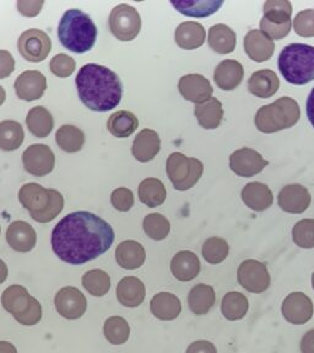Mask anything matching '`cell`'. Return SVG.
Segmentation results:
<instances>
[{"label": "cell", "instance_id": "40", "mask_svg": "<svg viewBox=\"0 0 314 353\" xmlns=\"http://www.w3.org/2000/svg\"><path fill=\"white\" fill-rule=\"evenodd\" d=\"M23 140L25 132L19 121H0V150L15 151L21 146Z\"/></svg>", "mask_w": 314, "mask_h": 353}, {"label": "cell", "instance_id": "21", "mask_svg": "<svg viewBox=\"0 0 314 353\" xmlns=\"http://www.w3.org/2000/svg\"><path fill=\"white\" fill-rule=\"evenodd\" d=\"M161 139L159 134L151 129H144L134 139L132 154L135 160L146 163L154 160L156 154L160 152Z\"/></svg>", "mask_w": 314, "mask_h": 353}, {"label": "cell", "instance_id": "32", "mask_svg": "<svg viewBox=\"0 0 314 353\" xmlns=\"http://www.w3.org/2000/svg\"><path fill=\"white\" fill-rule=\"evenodd\" d=\"M177 11L190 17H208L224 6V0H171Z\"/></svg>", "mask_w": 314, "mask_h": 353}, {"label": "cell", "instance_id": "55", "mask_svg": "<svg viewBox=\"0 0 314 353\" xmlns=\"http://www.w3.org/2000/svg\"><path fill=\"white\" fill-rule=\"evenodd\" d=\"M0 353H17V350L10 342L0 341Z\"/></svg>", "mask_w": 314, "mask_h": 353}, {"label": "cell", "instance_id": "4", "mask_svg": "<svg viewBox=\"0 0 314 353\" xmlns=\"http://www.w3.org/2000/svg\"><path fill=\"white\" fill-rule=\"evenodd\" d=\"M19 200L32 220L48 223L64 209V198L58 190L47 189L37 183H28L19 190Z\"/></svg>", "mask_w": 314, "mask_h": 353}, {"label": "cell", "instance_id": "57", "mask_svg": "<svg viewBox=\"0 0 314 353\" xmlns=\"http://www.w3.org/2000/svg\"><path fill=\"white\" fill-rule=\"evenodd\" d=\"M6 92L3 86H0V105L6 102Z\"/></svg>", "mask_w": 314, "mask_h": 353}, {"label": "cell", "instance_id": "41", "mask_svg": "<svg viewBox=\"0 0 314 353\" xmlns=\"http://www.w3.org/2000/svg\"><path fill=\"white\" fill-rule=\"evenodd\" d=\"M83 286L94 297H104L110 290V277L106 271L94 269L85 272Z\"/></svg>", "mask_w": 314, "mask_h": 353}, {"label": "cell", "instance_id": "48", "mask_svg": "<svg viewBox=\"0 0 314 353\" xmlns=\"http://www.w3.org/2000/svg\"><path fill=\"white\" fill-rule=\"evenodd\" d=\"M110 203L118 211L127 212L134 206V194L128 188H118L110 195Z\"/></svg>", "mask_w": 314, "mask_h": 353}, {"label": "cell", "instance_id": "16", "mask_svg": "<svg viewBox=\"0 0 314 353\" xmlns=\"http://www.w3.org/2000/svg\"><path fill=\"white\" fill-rule=\"evenodd\" d=\"M178 90L183 99L195 105L204 103L213 97L214 92V88L209 80L199 74H188L181 77L178 83Z\"/></svg>", "mask_w": 314, "mask_h": 353}, {"label": "cell", "instance_id": "44", "mask_svg": "<svg viewBox=\"0 0 314 353\" xmlns=\"http://www.w3.org/2000/svg\"><path fill=\"white\" fill-rule=\"evenodd\" d=\"M228 243L219 237L208 238L203 244L202 254L209 264H220L228 256Z\"/></svg>", "mask_w": 314, "mask_h": 353}, {"label": "cell", "instance_id": "12", "mask_svg": "<svg viewBox=\"0 0 314 353\" xmlns=\"http://www.w3.org/2000/svg\"><path fill=\"white\" fill-rule=\"evenodd\" d=\"M22 163L25 171L30 174L44 176L53 171L55 156L50 146L44 143H35L23 151Z\"/></svg>", "mask_w": 314, "mask_h": 353}, {"label": "cell", "instance_id": "35", "mask_svg": "<svg viewBox=\"0 0 314 353\" xmlns=\"http://www.w3.org/2000/svg\"><path fill=\"white\" fill-rule=\"evenodd\" d=\"M26 125L33 137L43 139L47 138L53 130L55 121L50 110L42 105H37L28 110Z\"/></svg>", "mask_w": 314, "mask_h": 353}, {"label": "cell", "instance_id": "26", "mask_svg": "<svg viewBox=\"0 0 314 353\" xmlns=\"http://www.w3.org/2000/svg\"><path fill=\"white\" fill-rule=\"evenodd\" d=\"M279 88L280 80L273 70H258L249 77V92L258 99H271L279 91Z\"/></svg>", "mask_w": 314, "mask_h": 353}, {"label": "cell", "instance_id": "24", "mask_svg": "<svg viewBox=\"0 0 314 353\" xmlns=\"http://www.w3.org/2000/svg\"><path fill=\"white\" fill-rule=\"evenodd\" d=\"M241 196L246 206L257 212L269 209L274 201L271 188L260 182L248 183L243 188Z\"/></svg>", "mask_w": 314, "mask_h": 353}, {"label": "cell", "instance_id": "56", "mask_svg": "<svg viewBox=\"0 0 314 353\" xmlns=\"http://www.w3.org/2000/svg\"><path fill=\"white\" fill-rule=\"evenodd\" d=\"M8 272H9V270H8L6 261L0 259V285L8 279Z\"/></svg>", "mask_w": 314, "mask_h": 353}, {"label": "cell", "instance_id": "43", "mask_svg": "<svg viewBox=\"0 0 314 353\" xmlns=\"http://www.w3.org/2000/svg\"><path fill=\"white\" fill-rule=\"evenodd\" d=\"M144 232L154 241H162L171 231V223L161 214H150L143 221Z\"/></svg>", "mask_w": 314, "mask_h": 353}, {"label": "cell", "instance_id": "1", "mask_svg": "<svg viewBox=\"0 0 314 353\" xmlns=\"http://www.w3.org/2000/svg\"><path fill=\"white\" fill-rule=\"evenodd\" d=\"M115 237L113 228L104 219L88 211H77L55 225L50 243L61 261L83 265L105 254Z\"/></svg>", "mask_w": 314, "mask_h": 353}, {"label": "cell", "instance_id": "42", "mask_svg": "<svg viewBox=\"0 0 314 353\" xmlns=\"http://www.w3.org/2000/svg\"><path fill=\"white\" fill-rule=\"evenodd\" d=\"M104 334L107 341L112 345H123L130 335V326L121 316H110L105 321Z\"/></svg>", "mask_w": 314, "mask_h": 353}, {"label": "cell", "instance_id": "45", "mask_svg": "<svg viewBox=\"0 0 314 353\" xmlns=\"http://www.w3.org/2000/svg\"><path fill=\"white\" fill-rule=\"evenodd\" d=\"M293 239L300 248H314V220L304 219L298 221L293 228Z\"/></svg>", "mask_w": 314, "mask_h": 353}, {"label": "cell", "instance_id": "5", "mask_svg": "<svg viewBox=\"0 0 314 353\" xmlns=\"http://www.w3.org/2000/svg\"><path fill=\"white\" fill-rule=\"evenodd\" d=\"M279 70L287 83L306 85L314 80V47L309 44L291 43L284 47L279 55Z\"/></svg>", "mask_w": 314, "mask_h": 353}, {"label": "cell", "instance_id": "51", "mask_svg": "<svg viewBox=\"0 0 314 353\" xmlns=\"http://www.w3.org/2000/svg\"><path fill=\"white\" fill-rule=\"evenodd\" d=\"M15 70V59L8 50H0V79L10 77Z\"/></svg>", "mask_w": 314, "mask_h": 353}, {"label": "cell", "instance_id": "8", "mask_svg": "<svg viewBox=\"0 0 314 353\" xmlns=\"http://www.w3.org/2000/svg\"><path fill=\"white\" fill-rule=\"evenodd\" d=\"M264 15L260 20V31L271 39H282L288 36L293 21V6L288 0H268Z\"/></svg>", "mask_w": 314, "mask_h": 353}, {"label": "cell", "instance_id": "23", "mask_svg": "<svg viewBox=\"0 0 314 353\" xmlns=\"http://www.w3.org/2000/svg\"><path fill=\"white\" fill-rule=\"evenodd\" d=\"M244 77L243 65L237 61L226 59L216 66L214 81L224 91H232L242 83Z\"/></svg>", "mask_w": 314, "mask_h": 353}, {"label": "cell", "instance_id": "2", "mask_svg": "<svg viewBox=\"0 0 314 353\" xmlns=\"http://www.w3.org/2000/svg\"><path fill=\"white\" fill-rule=\"evenodd\" d=\"M77 94L88 110L108 112L121 103L123 85L121 79L107 66L86 64L77 79Z\"/></svg>", "mask_w": 314, "mask_h": 353}, {"label": "cell", "instance_id": "29", "mask_svg": "<svg viewBox=\"0 0 314 353\" xmlns=\"http://www.w3.org/2000/svg\"><path fill=\"white\" fill-rule=\"evenodd\" d=\"M32 298L25 287L12 285L8 287L1 294V304L6 312H9L14 318H17L28 310L32 302Z\"/></svg>", "mask_w": 314, "mask_h": 353}, {"label": "cell", "instance_id": "59", "mask_svg": "<svg viewBox=\"0 0 314 353\" xmlns=\"http://www.w3.org/2000/svg\"><path fill=\"white\" fill-rule=\"evenodd\" d=\"M0 232H1V227H0Z\"/></svg>", "mask_w": 314, "mask_h": 353}, {"label": "cell", "instance_id": "49", "mask_svg": "<svg viewBox=\"0 0 314 353\" xmlns=\"http://www.w3.org/2000/svg\"><path fill=\"white\" fill-rule=\"evenodd\" d=\"M41 319H42V305L35 297L32 298V302L30 304L28 310L23 314L15 318L17 323L25 326L36 325L39 324Z\"/></svg>", "mask_w": 314, "mask_h": 353}, {"label": "cell", "instance_id": "30", "mask_svg": "<svg viewBox=\"0 0 314 353\" xmlns=\"http://www.w3.org/2000/svg\"><path fill=\"white\" fill-rule=\"evenodd\" d=\"M146 259V252L140 243L135 241H124L116 248V260L118 265L127 269L135 270L143 266Z\"/></svg>", "mask_w": 314, "mask_h": 353}, {"label": "cell", "instance_id": "37", "mask_svg": "<svg viewBox=\"0 0 314 353\" xmlns=\"http://www.w3.org/2000/svg\"><path fill=\"white\" fill-rule=\"evenodd\" d=\"M248 298L243 293L232 291L222 298L221 313L230 321L243 319L248 313Z\"/></svg>", "mask_w": 314, "mask_h": 353}, {"label": "cell", "instance_id": "28", "mask_svg": "<svg viewBox=\"0 0 314 353\" xmlns=\"http://www.w3.org/2000/svg\"><path fill=\"white\" fill-rule=\"evenodd\" d=\"M205 39L204 26L199 22H183L175 31V41L182 50H197L204 44Z\"/></svg>", "mask_w": 314, "mask_h": 353}, {"label": "cell", "instance_id": "17", "mask_svg": "<svg viewBox=\"0 0 314 353\" xmlns=\"http://www.w3.org/2000/svg\"><path fill=\"white\" fill-rule=\"evenodd\" d=\"M14 88L19 99L32 102L43 96L47 88V79L42 72L28 70L17 77Z\"/></svg>", "mask_w": 314, "mask_h": 353}, {"label": "cell", "instance_id": "14", "mask_svg": "<svg viewBox=\"0 0 314 353\" xmlns=\"http://www.w3.org/2000/svg\"><path fill=\"white\" fill-rule=\"evenodd\" d=\"M282 313L290 324L304 325L313 316V302L304 292L290 293L282 302Z\"/></svg>", "mask_w": 314, "mask_h": 353}, {"label": "cell", "instance_id": "10", "mask_svg": "<svg viewBox=\"0 0 314 353\" xmlns=\"http://www.w3.org/2000/svg\"><path fill=\"white\" fill-rule=\"evenodd\" d=\"M52 50V41L47 33L39 28H30L17 39V50L25 61H43Z\"/></svg>", "mask_w": 314, "mask_h": 353}, {"label": "cell", "instance_id": "9", "mask_svg": "<svg viewBox=\"0 0 314 353\" xmlns=\"http://www.w3.org/2000/svg\"><path fill=\"white\" fill-rule=\"evenodd\" d=\"M112 34L121 42H130L138 37L141 30V17L138 10L128 4L115 6L110 14Z\"/></svg>", "mask_w": 314, "mask_h": 353}, {"label": "cell", "instance_id": "6", "mask_svg": "<svg viewBox=\"0 0 314 353\" xmlns=\"http://www.w3.org/2000/svg\"><path fill=\"white\" fill-rule=\"evenodd\" d=\"M300 117L301 110L297 101L285 96L274 103L260 107L254 118V124L259 132L274 134L296 125Z\"/></svg>", "mask_w": 314, "mask_h": 353}, {"label": "cell", "instance_id": "46", "mask_svg": "<svg viewBox=\"0 0 314 353\" xmlns=\"http://www.w3.org/2000/svg\"><path fill=\"white\" fill-rule=\"evenodd\" d=\"M293 30L301 37H314V10L300 11L293 22Z\"/></svg>", "mask_w": 314, "mask_h": 353}, {"label": "cell", "instance_id": "7", "mask_svg": "<svg viewBox=\"0 0 314 353\" xmlns=\"http://www.w3.org/2000/svg\"><path fill=\"white\" fill-rule=\"evenodd\" d=\"M166 172L173 188L179 192H186L199 182L204 172V165L198 159L173 152L166 162Z\"/></svg>", "mask_w": 314, "mask_h": 353}, {"label": "cell", "instance_id": "53", "mask_svg": "<svg viewBox=\"0 0 314 353\" xmlns=\"http://www.w3.org/2000/svg\"><path fill=\"white\" fill-rule=\"evenodd\" d=\"M300 348L302 353H314V329L304 334L300 343Z\"/></svg>", "mask_w": 314, "mask_h": 353}, {"label": "cell", "instance_id": "47", "mask_svg": "<svg viewBox=\"0 0 314 353\" xmlns=\"http://www.w3.org/2000/svg\"><path fill=\"white\" fill-rule=\"evenodd\" d=\"M75 66L77 63L74 58L64 53L55 55L50 63V72L58 77H70L72 72H75Z\"/></svg>", "mask_w": 314, "mask_h": 353}, {"label": "cell", "instance_id": "50", "mask_svg": "<svg viewBox=\"0 0 314 353\" xmlns=\"http://www.w3.org/2000/svg\"><path fill=\"white\" fill-rule=\"evenodd\" d=\"M43 6V0H19L17 10L22 17H35L39 15Z\"/></svg>", "mask_w": 314, "mask_h": 353}, {"label": "cell", "instance_id": "18", "mask_svg": "<svg viewBox=\"0 0 314 353\" xmlns=\"http://www.w3.org/2000/svg\"><path fill=\"white\" fill-rule=\"evenodd\" d=\"M277 203L287 214H304L311 205V194L301 184H288L280 190Z\"/></svg>", "mask_w": 314, "mask_h": 353}, {"label": "cell", "instance_id": "25", "mask_svg": "<svg viewBox=\"0 0 314 353\" xmlns=\"http://www.w3.org/2000/svg\"><path fill=\"white\" fill-rule=\"evenodd\" d=\"M200 260L193 252H178L171 260L172 275L178 281H192L200 274Z\"/></svg>", "mask_w": 314, "mask_h": 353}, {"label": "cell", "instance_id": "36", "mask_svg": "<svg viewBox=\"0 0 314 353\" xmlns=\"http://www.w3.org/2000/svg\"><path fill=\"white\" fill-rule=\"evenodd\" d=\"M138 127V118L134 116L132 112H128V110H118L116 113H113L107 121L108 132L113 137L119 139L130 137Z\"/></svg>", "mask_w": 314, "mask_h": 353}, {"label": "cell", "instance_id": "13", "mask_svg": "<svg viewBox=\"0 0 314 353\" xmlns=\"http://www.w3.org/2000/svg\"><path fill=\"white\" fill-rule=\"evenodd\" d=\"M55 305L57 312L63 318L75 320L85 314L88 309V301L77 287H63L55 294Z\"/></svg>", "mask_w": 314, "mask_h": 353}, {"label": "cell", "instance_id": "19", "mask_svg": "<svg viewBox=\"0 0 314 353\" xmlns=\"http://www.w3.org/2000/svg\"><path fill=\"white\" fill-rule=\"evenodd\" d=\"M6 237L8 244L19 253L31 252L37 242L36 231L25 221L12 222L6 230Z\"/></svg>", "mask_w": 314, "mask_h": 353}, {"label": "cell", "instance_id": "11", "mask_svg": "<svg viewBox=\"0 0 314 353\" xmlns=\"http://www.w3.org/2000/svg\"><path fill=\"white\" fill-rule=\"evenodd\" d=\"M238 283L251 293H263L271 286L266 265L258 260H244L237 271Z\"/></svg>", "mask_w": 314, "mask_h": 353}, {"label": "cell", "instance_id": "27", "mask_svg": "<svg viewBox=\"0 0 314 353\" xmlns=\"http://www.w3.org/2000/svg\"><path fill=\"white\" fill-rule=\"evenodd\" d=\"M150 309L155 318L157 319L175 320L182 312V303L181 299L176 294L170 292H160L155 294L151 302Z\"/></svg>", "mask_w": 314, "mask_h": 353}, {"label": "cell", "instance_id": "22", "mask_svg": "<svg viewBox=\"0 0 314 353\" xmlns=\"http://www.w3.org/2000/svg\"><path fill=\"white\" fill-rule=\"evenodd\" d=\"M145 296H146L145 285L138 277L127 276L121 279L117 286L118 302L128 308L139 307L143 303Z\"/></svg>", "mask_w": 314, "mask_h": 353}, {"label": "cell", "instance_id": "33", "mask_svg": "<svg viewBox=\"0 0 314 353\" xmlns=\"http://www.w3.org/2000/svg\"><path fill=\"white\" fill-rule=\"evenodd\" d=\"M216 302L214 287L205 283L194 286L188 294V304L192 313L195 315H205L209 313Z\"/></svg>", "mask_w": 314, "mask_h": 353}, {"label": "cell", "instance_id": "31", "mask_svg": "<svg viewBox=\"0 0 314 353\" xmlns=\"http://www.w3.org/2000/svg\"><path fill=\"white\" fill-rule=\"evenodd\" d=\"M210 48L219 54H230L237 43L236 32L225 23H216L209 30Z\"/></svg>", "mask_w": 314, "mask_h": 353}, {"label": "cell", "instance_id": "58", "mask_svg": "<svg viewBox=\"0 0 314 353\" xmlns=\"http://www.w3.org/2000/svg\"><path fill=\"white\" fill-rule=\"evenodd\" d=\"M312 287H313V290H314V272H313V275H312Z\"/></svg>", "mask_w": 314, "mask_h": 353}, {"label": "cell", "instance_id": "15", "mask_svg": "<svg viewBox=\"0 0 314 353\" xmlns=\"http://www.w3.org/2000/svg\"><path fill=\"white\" fill-rule=\"evenodd\" d=\"M268 165L269 162L264 160L259 152L249 148L236 150L230 156V168L233 173L239 176L249 178L255 176L263 171Z\"/></svg>", "mask_w": 314, "mask_h": 353}, {"label": "cell", "instance_id": "54", "mask_svg": "<svg viewBox=\"0 0 314 353\" xmlns=\"http://www.w3.org/2000/svg\"><path fill=\"white\" fill-rule=\"evenodd\" d=\"M307 117H308L312 127L314 128V88H312L308 99H307Z\"/></svg>", "mask_w": 314, "mask_h": 353}, {"label": "cell", "instance_id": "20", "mask_svg": "<svg viewBox=\"0 0 314 353\" xmlns=\"http://www.w3.org/2000/svg\"><path fill=\"white\" fill-rule=\"evenodd\" d=\"M243 46L249 58L257 63L269 61L275 52L274 41L260 30H251L244 37Z\"/></svg>", "mask_w": 314, "mask_h": 353}, {"label": "cell", "instance_id": "39", "mask_svg": "<svg viewBox=\"0 0 314 353\" xmlns=\"http://www.w3.org/2000/svg\"><path fill=\"white\" fill-rule=\"evenodd\" d=\"M139 199L149 208H157L165 203L166 188L157 178H146L139 185Z\"/></svg>", "mask_w": 314, "mask_h": 353}, {"label": "cell", "instance_id": "52", "mask_svg": "<svg viewBox=\"0 0 314 353\" xmlns=\"http://www.w3.org/2000/svg\"><path fill=\"white\" fill-rule=\"evenodd\" d=\"M186 353H217L215 345L206 340L194 341L188 346Z\"/></svg>", "mask_w": 314, "mask_h": 353}, {"label": "cell", "instance_id": "34", "mask_svg": "<svg viewBox=\"0 0 314 353\" xmlns=\"http://www.w3.org/2000/svg\"><path fill=\"white\" fill-rule=\"evenodd\" d=\"M194 116L198 119L199 125L208 130L216 129L224 118L222 103L215 97H211L204 103L195 105Z\"/></svg>", "mask_w": 314, "mask_h": 353}, {"label": "cell", "instance_id": "3", "mask_svg": "<svg viewBox=\"0 0 314 353\" xmlns=\"http://www.w3.org/2000/svg\"><path fill=\"white\" fill-rule=\"evenodd\" d=\"M58 39L66 50L83 54L92 50L97 39V28L86 12L69 9L58 25Z\"/></svg>", "mask_w": 314, "mask_h": 353}, {"label": "cell", "instance_id": "38", "mask_svg": "<svg viewBox=\"0 0 314 353\" xmlns=\"http://www.w3.org/2000/svg\"><path fill=\"white\" fill-rule=\"evenodd\" d=\"M57 145L68 154H75L83 149L85 143V134L81 129L66 124L55 132Z\"/></svg>", "mask_w": 314, "mask_h": 353}]
</instances>
